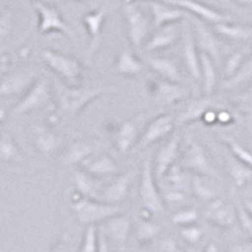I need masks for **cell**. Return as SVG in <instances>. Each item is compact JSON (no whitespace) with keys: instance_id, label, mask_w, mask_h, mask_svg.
<instances>
[{"instance_id":"cell-1","label":"cell","mask_w":252,"mask_h":252,"mask_svg":"<svg viewBox=\"0 0 252 252\" xmlns=\"http://www.w3.org/2000/svg\"><path fill=\"white\" fill-rule=\"evenodd\" d=\"M114 92H116V89L111 86H68L66 83L55 81V94L58 107L61 112L68 118H75L94 100Z\"/></svg>"},{"instance_id":"cell-2","label":"cell","mask_w":252,"mask_h":252,"mask_svg":"<svg viewBox=\"0 0 252 252\" xmlns=\"http://www.w3.org/2000/svg\"><path fill=\"white\" fill-rule=\"evenodd\" d=\"M43 61L51 71H53L63 83L68 86H80L85 69L80 61L62 52L46 49L43 51Z\"/></svg>"},{"instance_id":"cell-3","label":"cell","mask_w":252,"mask_h":252,"mask_svg":"<svg viewBox=\"0 0 252 252\" xmlns=\"http://www.w3.org/2000/svg\"><path fill=\"white\" fill-rule=\"evenodd\" d=\"M73 211L81 223L89 224V226L106 222L110 218L123 213L120 204L105 203L102 201L86 197H82L77 202H75Z\"/></svg>"},{"instance_id":"cell-4","label":"cell","mask_w":252,"mask_h":252,"mask_svg":"<svg viewBox=\"0 0 252 252\" xmlns=\"http://www.w3.org/2000/svg\"><path fill=\"white\" fill-rule=\"evenodd\" d=\"M153 158L148 157L143 163L141 181L139 186V195H140L141 206L149 213H160L164 209V199L161 193L158 189L155 182Z\"/></svg>"},{"instance_id":"cell-5","label":"cell","mask_w":252,"mask_h":252,"mask_svg":"<svg viewBox=\"0 0 252 252\" xmlns=\"http://www.w3.org/2000/svg\"><path fill=\"white\" fill-rule=\"evenodd\" d=\"M126 27H127V38L135 48H140L150 37L152 20L146 17L143 9L134 3V0H126L124 5Z\"/></svg>"},{"instance_id":"cell-6","label":"cell","mask_w":252,"mask_h":252,"mask_svg":"<svg viewBox=\"0 0 252 252\" xmlns=\"http://www.w3.org/2000/svg\"><path fill=\"white\" fill-rule=\"evenodd\" d=\"M34 10L38 15V31L40 34H49V33H61L69 39L75 40V33L71 27L64 22L61 13L55 6L48 5L42 1L33 3Z\"/></svg>"},{"instance_id":"cell-7","label":"cell","mask_w":252,"mask_h":252,"mask_svg":"<svg viewBox=\"0 0 252 252\" xmlns=\"http://www.w3.org/2000/svg\"><path fill=\"white\" fill-rule=\"evenodd\" d=\"M184 148L186 149L182 159V166H184V169L198 175L217 178V173L213 169L212 161L201 144L194 139L189 138Z\"/></svg>"},{"instance_id":"cell-8","label":"cell","mask_w":252,"mask_h":252,"mask_svg":"<svg viewBox=\"0 0 252 252\" xmlns=\"http://www.w3.org/2000/svg\"><path fill=\"white\" fill-rule=\"evenodd\" d=\"M146 90L154 100L164 105L181 102L190 94V90L179 85V82H173L164 78H154L146 82Z\"/></svg>"},{"instance_id":"cell-9","label":"cell","mask_w":252,"mask_h":252,"mask_svg":"<svg viewBox=\"0 0 252 252\" xmlns=\"http://www.w3.org/2000/svg\"><path fill=\"white\" fill-rule=\"evenodd\" d=\"M141 1H146V0H141ZM158 1L169 4V5L175 6V8L186 12L187 14H192L193 17H197L204 22H209V23L213 24L222 23V22H232L233 20L231 14L220 12L218 9L207 5L199 0H158Z\"/></svg>"},{"instance_id":"cell-10","label":"cell","mask_w":252,"mask_h":252,"mask_svg":"<svg viewBox=\"0 0 252 252\" xmlns=\"http://www.w3.org/2000/svg\"><path fill=\"white\" fill-rule=\"evenodd\" d=\"M190 23H192L193 31H194L195 44H197L199 53L209 56L215 61L216 64H218L220 62V57H222V43H220V38L217 37V33L209 28L204 23V20L197 17L192 18Z\"/></svg>"},{"instance_id":"cell-11","label":"cell","mask_w":252,"mask_h":252,"mask_svg":"<svg viewBox=\"0 0 252 252\" xmlns=\"http://www.w3.org/2000/svg\"><path fill=\"white\" fill-rule=\"evenodd\" d=\"M52 91L49 82L46 78H37L32 86L27 90L23 98L15 105L13 109L14 115H23L43 107L49 100H51Z\"/></svg>"},{"instance_id":"cell-12","label":"cell","mask_w":252,"mask_h":252,"mask_svg":"<svg viewBox=\"0 0 252 252\" xmlns=\"http://www.w3.org/2000/svg\"><path fill=\"white\" fill-rule=\"evenodd\" d=\"M175 119L169 114H163L153 119L141 134L138 141V149L143 150L158 141L168 138L175 127Z\"/></svg>"},{"instance_id":"cell-13","label":"cell","mask_w":252,"mask_h":252,"mask_svg":"<svg viewBox=\"0 0 252 252\" xmlns=\"http://www.w3.org/2000/svg\"><path fill=\"white\" fill-rule=\"evenodd\" d=\"M182 27V34H183V61L186 64L187 71L194 80H201V53L198 51L195 44L194 31L190 20L184 19Z\"/></svg>"},{"instance_id":"cell-14","label":"cell","mask_w":252,"mask_h":252,"mask_svg":"<svg viewBox=\"0 0 252 252\" xmlns=\"http://www.w3.org/2000/svg\"><path fill=\"white\" fill-rule=\"evenodd\" d=\"M107 8L105 5L101 8L89 12L82 17V23L86 28L87 34H89V48H87L86 57L87 60H91L94 55L97 51L98 46L101 43V35L103 32V26L106 22Z\"/></svg>"},{"instance_id":"cell-15","label":"cell","mask_w":252,"mask_h":252,"mask_svg":"<svg viewBox=\"0 0 252 252\" xmlns=\"http://www.w3.org/2000/svg\"><path fill=\"white\" fill-rule=\"evenodd\" d=\"M204 217L220 228H229L237 220V211L236 207L227 203L222 198H216L213 201L208 202Z\"/></svg>"},{"instance_id":"cell-16","label":"cell","mask_w":252,"mask_h":252,"mask_svg":"<svg viewBox=\"0 0 252 252\" xmlns=\"http://www.w3.org/2000/svg\"><path fill=\"white\" fill-rule=\"evenodd\" d=\"M179 145H181V136L178 134L173 135L169 140L158 152L157 157L153 159L154 174L158 181L163 179L169 172L170 168L175 164L178 155H179Z\"/></svg>"},{"instance_id":"cell-17","label":"cell","mask_w":252,"mask_h":252,"mask_svg":"<svg viewBox=\"0 0 252 252\" xmlns=\"http://www.w3.org/2000/svg\"><path fill=\"white\" fill-rule=\"evenodd\" d=\"M146 4L152 14V27L154 31L168 24L179 23L188 17V14L181 9L158 0H146Z\"/></svg>"},{"instance_id":"cell-18","label":"cell","mask_w":252,"mask_h":252,"mask_svg":"<svg viewBox=\"0 0 252 252\" xmlns=\"http://www.w3.org/2000/svg\"><path fill=\"white\" fill-rule=\"evenodd\" d=\"M135 173L132 170L123 173L115 178V181L103 187L102 192H101L98 201H102L105 203L110 204H121L129 195L130 186L132 183V178Z\"/></svg>"},{"instance_id":"cell-19","label":"cell","mask_w":252,"mask_h":252,"mask_svg":"<svg viewBox=\"0 0 252 252\" xmlns=\"http://www.w3.org/2000/svg\"><path fill=\"white\" fill-rule=\"evenodd\" d=\"M181 35V27L178 23L168 24L159 29H155L154 33L148 38L144 47L148 52H158L169 48L175 43Z\"/></svg>"},{"instance_id":"cell-20","label":"cell","mask_w":252,"mask_h":252,"mask_svg":"<svg viewBox=\"0 0 252 252\" xmlns=\"http://www.w3.org/2000/svg\"><path fill=\"white\" fill-rule=\"evenodd\" d=\"M213 105H215V100L211 96L194 98V100L189 101L183 109V111L178 115V118L175 119V124L178 126H182L198 120H203L206 112L208 110L213 109Z\"/></svg>"},{"instance_id":"cell-21","label":"cell","mask_w":252,"mask_h":252,"mask_svg":"<svg viewBox=\"0 0 252 252\" xmlns=\"http://www.w3.org/2000/svg\"><path fill=\"white\" fill-rule=\"evenodd\" d=\"M101 231L106 235L107 238L115 241V244L125 246L130 236V231H131V223L127 216L120 213L107 220L106 222H103Z\"/></svg>"},{"instance_id":"cell-22","label":"cell","mask_w":252,"mask_h":252,"mask_svg":"<svg viewBox=\"0 0 252 252\" xmlns=\"http://www.w3.org/2000/svg\"><path fill=\"white\" fill-rule=\"evenodd\" d=\"M112 143L120 153H126L135 145L138 136V127L132 121H125L115 125L111 130Z\"/></svg>"},{"instance_id":"cell-23","label":"cell","mask_w":252,"mask_h":252,"mask_svg":"<svg viewBox=\"0 0 252 252\" xmlns=\"http://www.w3.org/2000/svg\"><path fill=\"white\" fill-rule=\"evenodd\" d=\"M37 80L33 72H17L5 76L0 81V94L1 96H13L26 91Z\"/></svg>"},{"instance_id":"cell-24","label":"cell","mask_w":252,"mask_h":252,"mask_svg":"<svg viewBox=\"0 0 252 252\" xmlns=\"http://www.w3.org/2000/svg\"><path fill=\"white\" fill-rule=\"evenodd\" d=\"M83 172H86L87 174L92 175L94 178L109 177V175L118 174V165L112 160L109 155H101L97 158H91V159H86L82 163Z\"/></svg>"},{"instance_id":"cell-25","label":"cell","mask_w":252,"mask_h":252,"mask_svg":"<svg viewBox=\"0 0 252 252\" xmlns=\"http://www.w3.org/2000/svg\"><path fill=\"white\" fill-rule=\"evenodd\" d=\"M143 63L131 49L120 51L115 61V71L126 77H136L143 72Z\"/></svg>"},{"instance_id":"cell-26","label":"cell","mask_w":252,"mask_h":252,"mask_svg":"<svg viewBox=\"0 0 252 252\" xmlns=\"http://www.w3.org/2000/svg\"><path fill=\"white\" fill-rule=\"evenodd\" d=\"M146 64L164 80L181 82V71L177 63L168 57H146Z\"/></svg>"},{"instance_id":"cell-27","label":"cell","mask_w":252,"mask_h":252,"mask_svg":"<svg viewBox=\"0 0 252 252\" xmlns=\"http://www.w3.org/2000/svg\"><path fill=\"white\" fill-rule=\"evenodd\" d=\"M75 187L82 197L91 198V199H97L100 198L101 192L103 189V184L101 179L94 178L92 175L87 174L86 172H76L73 177Z\"/></svg>"},{"instance_id":"cell-28","label":"cell","mask_w":252,"mask_h":252,"mask_svg":"<svg viewBox=\"0 0 252 252\" xmlns=\"http://www.w3.org/2000/svg\"><path fill=\"white\" fill-rule=\"evenodd\" d=\"M211 178L212 177L195 174L190 179V188L193 190V194L203 202H211L220 195V187L216 186Z\"/></svg>"},{"instance_id":"cell-29","label":"cell","mask_w":252,"mask_h":252,"mask_svg":"<svg viewBox=\"0 0 252 252\" xmlns=\"http://www.w3.org/2000/svg\"><path fill=\"white\" fill-rule=\"evenodd\" d=\"M215 32L220 37L237 42H247L252 38V27L233 23V20L215 24Z\"/></svg>"},{"instance_id":"cell-30","label":"cell","mask_w":252,"mask_h":252,"mask_svg":"<svg viewBox=\"0 0 252 252\" xmlns=\"http://www.w3.org/2000/svg\"><path fill=\"white\" fill-rule=\"evenodd\" d=\"M226 164L227 169H228L229 172V175H231L233 183H235V186L237 187V188H242V187L246 186L250 181H252L251 168L247 166L245 163H242L240 159H237L232 153L229 155H227Z\"/></svg>"},{"instance_id":"cell-31","label":"cell","mask_w":252,"mask_h":252,"mask_svg":"<svg viewBox=\"0 0 252 252\" xmlns=\"http://www.w3.org/2000/svg\"><path fill=\"white\" fill-rule=\"evenodd\" d=\"M34 144L35 148H37L40 154L49 157V155L53 154L60 148L61 139L55 132L43 129V127H38L35 130Z\"/></svg>"},{"instance_id":"cell-32","label":"cell","mask_w":252,"mask_h":252,"mask_svg":"<svg viewBox=\"0 0 252 252\" xmlns=\"http://www.w3.org/2000/svg\"><path fill=\"white\" fill-rule=\"evenodd\" d=\"M215 61L209 56L201 53V78L203 81V92L206 96H211L215 91L217 71H216Z\"/></svg>"},{"instance_id":"cell-33","label":"cell","mask_w":252,"mask_h":252,"mask_svg":"<svg viewBox=\"0 0 252 252\" xmlns=\"http://www.w3.org/2000/svg\"><path fill=\"white\" fill-rule=\"evenodd\" d=\"M94 153V145L89 141H75L67 149L64 155V163L69 164H82L89 159L90 155Z\"/></svg>"},{"instance_id":"cell-34","label":"cell","mask_w":252,"mask_h":252,"mask_svg":"<svg viewBox=\"0 0 252 252\" xmlns=\"http://www.w3.org/2000/svg\"><path fill=\"white\" fill-rule=\"evenodd\" d=\"M252 81V58L251 60L244 61V63L241 64L240 68L237 69L235 75L231 77L226 78L223 83H222V89L224 90H235L237 87L246 85V83Z\"/></svg>"},{"instance_id":"cell-35","label":"cell","mask_w":252,"mask_h":252,"mask_svg":"<svg viewBox=\"0 0 252 252\" xmlns=\"http://www.w3.org/2000/svg\"><path fill=\"white\" fill-rule=\"evenodd\" d=\"M232 102L238 111L244 115L247 124L252 126V85L247 87L245 91L240 92L238 94L233 96Z\"/></svg>"},{"instance_id":"cell-36","label":"cell","mask_w":252,"mask_h":252,"mask_svg":"<svg viewBox=\"0 0 252 252\" xmlns=\"http://www.w3.org/2000/svg\"><path fill=\"white\" fill-rule=\"evenodd\" d=\"M19 159V150L14 139L8 132L0 134V161H14Z\"/></svg>"},{"instance_id":"cell-37","label":"cell","mask_w":252,"mask_h":252,"mask_svg":"<svg viewBox=\"0 0 252 252\" xmlns=\"http://www.w3.org/2000/svg\"><path fill=\"white\" fill-rule=\"evenodd\" d=\"M164 178L168 183V188L170 189H177V190L184 192V189L190 186V181L188 179L186 173L183 172L181 166L178 165H173Z\"/></svg>"},{"instance_id":"cell-38","label":"cell","mask_w":252,"mask_h":252,"mask_svg":"<svg viewBox=\"0 0 252 252\" xmlns=\"http://www.w3.org/2000/svg\"><path fill=\"white\" fill-rule=\"evenodd\" d=\"M220 139H222L223 143H226L229 152L232 153L237 159H240L242 163H245L247 166H250L252 169V152H250V150L247 149V148H245L242 144H240L237 140H235L232 136L223 135V136H220Z\"/></svg>"},{"instance_id":"cell-39","label":"cell","mask_w":252,"mask_h":252,"mask_svg":"<svg viewBox=\"0 0 252 252\" xmlns=\"http://www.w3.org/2000/svg\"><path fill=\"white\" fill-rule=\"evenodd\" d=\"M98 251V229L96 224L87 227L83 235L80 252H97Z\"/></svg>"},{"instance_id":"cell-40","label":"cell","mask_w":252,"mask_h":252,"mask_svg":"<svg viewBox=\"0 0 252 252\" xmlns=\"http://www.w3.org/2000/svg\"><path fill=\"white\" fill-rule=\"evenodd\" d=\"M244 52L236 51L227 57L226 62H224V76L227 78L235 75L237 69L240 68L241 64L244 63Z\"/></svg>"},{"instance_id":"cell-41","label":"cell","mask_w":252,"mask_h":252,"mask_svg":"<svg viewBox=\"0 0 252 252\" xmlns=\"http://www.w3.org/2000/svg\"><path fill=\"white\" fill-rule=\"evenodd\" d=\"M198 220V213L194 209H183L172 216V222L178 226H190Z\"/></svg>"},{"instance_id":"cell-42","label":"cell","mask_w":252,"mask_h":252,"mask_svg":"<svg viewBox=\"0 0 252 252\" xmlns=\"http://www.w3.org/2000/svg\"><path fill=\"white\" fill-rule=\"evenodd\" d=\"M160 232V228L159 226L154 223H150L148 220H143L138 227V238L141 242H148V241L153 240V238L157 237L158 233Z\"/></svg>"},{"instance_id":"cell-43","label":"cell","mask_w":252,"mask_h":252,"mask_svg":"<svg viewBox=\"0 0 252 252\" xmlns=\"http://www.w3.org/2000/svg\"><path fill=\"white\" fill-rule=\"evenodd\" d=\"M237 211V220L240 222L241 227L244 228L245 232L252 238V215L249 209L245 207V204H237L236 206Z\"/></svg>"},{"instance_id":"cell-44","label":"cell","mask_w":252,"mask_h":252,"mask_svg":"<svg viewBox=\"0 0 252 252\" xmlns=\"http://www.w3.org/2000/svg\"><path fill=\"white\" fill-rule=\"evenodd\" d=\"M13 27V15L10 10H4L0 13V44L9 35Z\"/></svg>"},{"instance_id":"cell-45","label":"cell","mask_w":252,"mask_h":252,"mask_svg":"<svg viewBox=\"0 0 252 252\" xmlns=\"http://www.w3.org/2000/svg\"><path fill=\"white\" fill-rule=\"evenodd\" d=\"M181 235L184 240L188 241L189 244H197L203 236V231L199 227L190 224V226H186L182 228Z\"/></svg>"},{"instance_id":"cell-46","label":"cell","mask_w":252,"mask_h":252,"mask_svg":"<svg viewBox=\"0 0 252 252\" xmlns=\"http://www.w3.org/2000/svg\"><path fill=\"white\" fill-rule=\"evenodd\" d=\"M163 195V199L168 203H177V202H182L186 198L184 192L182 190H177V189H168Z\"/></svg>"},{"instance_id":"cell-47","label":"cell","mask_w":252,"mask_h":252,"mask_svg":"<svg viewBox=\"0 0 252 252\" xmlns=\"http://www.w3.org/2000/svg\"><path fill=\"white\" fill-rule=\"evenodd\" d=\"M97 252H111L109 246V238L106 235L98 229V251Z\"/></svg>"},{"instance_id":"cell-48","label":"cell","mask_w":252,"mask_h":252,"mask_svg":"<svg viewBox=\"0 0 252 252\" xmlns=\"http://www.w3.org/2000/svg\"><path fill=\"white\" fill-rule=\"evenodd\" d=\"M229 252H252V244H237L231 247Z\"/></svg>"},{"instance_id":"cell-49","label":"cell","mask_w":252,"mask_h":252,"mask_svg":"<svg viewBox=\"0 0 252 252\" xmlns=\"http://www.w3.org/2000/svg\"><path fill=\"white\" fill-rule=\"evenodd\" d=\"M217 121H220V123L222 124L228 123V121H231V115L227 111L220 112V114H217Z\"/></svg>"},{"instance_id":"cell-50","label":"cell","mask_w":252,"mask_h":252,"mask_svg":"<svg viewBox=\"0 0 252 252\" xmlns=\"http://www.w3.org/2000/svg\"><path fill=\"white\" fill-rule=\"evenodd\" d=\"M204 252H220V249H218V246L215 242H209L206 246V249H204Z\"/></svg>"},{"instance_id":"cell-51","label":"cell","mask_w":252,"mask_h":252,"mask_svg":"<svg viewBox=\"0 0 252 252\" xmlns=\"http://www.w3.org/2000/svg\"><path fill=\"white\" fill-rule=\"evenodd\" d=\"M233 1L241 6H251L252 5V0H233Z\"/></svg>"},{"instance_id":"cell-52","label":"cell","mask_w":252,"mask_h":252,"mask_svg":"<svg viewBox=\"0 0 252 252\" xmlns=\"http://www.w3.org/2000/svg\"><path fill=\"white\" fill-rule=\"evenodd\" d=\"M5 116H6L5 110H4L3 107L0 106V123H3V121L5 120Z\"/></svg>"},{"instance_id":"cell-53","label":"cell","mask_w":252,"mask_h":252,"mask_svg":"<svg viewBox=\"0 0 252 252\" xmlns=\"http://www.w3.org/2000/svg\"><path fill=\"white\" fill-rule=\"evenodd\" d=\"M244 204H245V207H246V208L249 209L250 212H251V215H252V201H250V199H246V201L244 202Z\"/></svg>"}]
</instances>
